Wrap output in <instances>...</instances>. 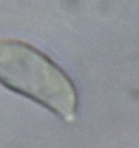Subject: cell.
I'll list each match as a JSON object with an SVG mask.
<instances>
[{"mask_svg": "<svg viewBox=\"0 0 139 148\" xmlns=\"http://www.w3.org/2000/svg\"><path fill=\"white\" fill-rule=\"evenodd\" d=\"M0 86L66 122L77 116L80 101L73 79L49 56L22 40L0 39Z\"/></svg>", "mask_w": 139, "mask_h": 148, "instance_id": "6da1fadb", "label": "cell"}]
</instances>
